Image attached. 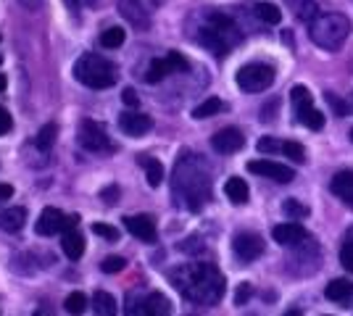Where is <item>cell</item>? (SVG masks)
I'll return each mask as SVG.
<instances>
[{
	"mask_svg": "<svg viewBox=\"0 0 353 316\" xmlns=\"http://www.w3.org/2000/svg\"><path fill=\"white\" fill-rule=\"evenodd\" d=\"M169 277L185 298L203 303V306H211L224 295V277L211 264H187L171 271Z\"/></svg>",
	"mask_w": 353,
	"mask_h": 316,
	"instance_id": "1",
	"label": "cell"
},
{
	"mask_svg": "<svg viewBox=\"0 0 353 316\" xmlns=\"http://www.w3.org/2000/svg\"><path fill=\"white\" fill-rule=\"evenodd\" d=\"M74 77L90 90H108L117 82V66L106 61L98 53H84L82 58L74 64Z\"/></svg>",
	"mask_w": 353,
	"mask_h": 316,
	"instance_id": "2",
	"label": "cell"
},
{
	"mask_svg": "<svg viewBox=\"0 0 353 316\" xmlns=\"http://www.w3.org/2000/svg\"><path fill=\"white\" fill-rule=\"evenodd\" d=\"M311 40L324 50H337L351 34V21L343 14H319L308 27Z\"/></svg>",
	"mask_w": 353,
	"mask_h": 316,
	"instance_id": "3",
	"label": "cell"
},
{
	"mask_svg": "<svg viewBox=\"0 0 353 316\" xmlns=\"http://www.w3.org/2000/svg\"><path fill=\"white\" fill-rule=\"evenodd\" d=\"M201 42L208 45L217 56H227V50L232 48L235 42H240V32H237L235 21L224 14H211L208 24L203 27Z\"/></svg>",
	"mask_w": 353,
	"mask_h": 316,
	"instance_id": "4",
	"label": "cell"
},
{
	"mask_svg": "<svg viewBox=\"0 0 353 316\" xmlns=\"http://www.w3.org/2000/svg\"><path fill=\"white\" fill-rule=\"evenodd\" d=\"M237 87L245 93H264L274 82V69L269 64H248L237 71Z\"/></svg>",
	"mask_w": 353,
	"mask_h": 316,
	"instance_id": "5",
	"label": "cell"
},
{
	"mask_svg": "<svg viewBox=\"0 0 353 316\" xmlns=\"http://www.w3.org/2000/svg\"><path fill=\"white\" fill-rule=\"evenodd\" d=\"M127 316H171V306H169V300L161 293H151L143 300L130 295Z\"/></svg>",
	"mask_w": 353,
	"mask_h": 316,
	"instance_id": "6",
	"label": "cell"
},
{
	"mask_svg": "<svg viewBox=\"0 0 353 316\" xmlns=\"http://www.w3.org/2000/svg\"><path fill=\"white\" fill-rule=\"evenodd\" d=\"M80 143L90 153H108L111 150V140H108V134L98 121H82L80 124Z\"/></svg>",
	"mask_w": 353,
	"mask_h": 316,
	"instance_id": "7",
	"label": "cell"
},
{
	"mask_svg": "<svg viewBox=\"0 0 353 316\" xmlns=\"http://www.w3.org/2000/svg\"><path fill=\"white\" fill-rule=\"evenodd\" d=\"M248 171L251 174H258V177H267V180H274L280 184H287L295 180V171L285 164H277V161H269V158H258V161H251L248 164Z\"/></svg>",
	"mask_w": 353,
	"mask_h": 316,
	"instance_id": "8",
	"label": "cell"
},
{
	"mask_svg": "<svg viewBox=\"0 0 353 316\" xmlns=\"http://www.w3.org/2000/svg\"><path fill=\"white\" fill-rule=\"evenodd\" d=\"M232 250L240 261H256L264 253V240L256 232H240L232 240Z\"/></svg>",
	"mask_w": 353,
	"mask_h": 316,
	"instance_id": "9",
	"label": "cell"
},
{
	"mask_svg": "<svg viewBox=\"0 0 353 316\" xmlns=\"http://www.w3.org/2000/svg\"><path fill=\"white\" fill-rule=\"evenodd\" d=\"M271 237H274V243H280V245H287V248H295V245H301L306 243V227L298 224V221H285V224H277L274 230H271Z\"/></svg>",
	"mask_w": 353,
	"mask_h": 316,
	"instance_id": "10",
	"label": "cell"
},
{
	"mask_svg": "<svg viewBox=\"0 0 353 316\" xmlns=\"http://www.w3.org/2000/svg\"><path fill=\"white\" fill-rule=\"evenodd\" d=\"M211 145H214V150L221 153V156H230V153H237V150L245 145V137H243V132L235 130V127H224V130H219V132L211 137Z\"/></svg>",
	"mask_w": 353,
	"mask_h": 316,
	"instance_id": "11",
	"label": "cell"
},
{
	"mask_svg": "<svg viewBox=\"0 0 353 316\" xmlns=\"http://www.w3.org/2000/svg\"><path fill=\"white\" fill-rule=\"evenodd\" d=\"M64 227H66V214L58 211V208H42V214H40L37 224H34L37 234H42V237H51V234L61 232Z\"/></svg>",
	"mask_w": 353,
	"mask_h": 316,
	"instance_id": "12",
	"label": "cell"
},
{
	"mask_svg": "<svg viewBox=\"0 0 353 316\" xmlns=\"http://www.w3.org/2000/svg\"><path fill=\"white\" fill-rule=\"evenodd\" d=\"M124 227L127 232L140 237L143 243H153L156 240V221L148 214H137V217H124Z\"/></svg>",
	"mask_w": 353,
	"mask_h": 316,
	"instance_id": "13",
	"label": "cell"
},
{
	"mask_svg": "<svg viewBox=\"0 0 353 316\" xmlns=\"http://www.w3.org/2000/svg\"><path fill=\"white\" fill-rule=\"evenodd\" d=\"M119 127H121V132L130 134V137H140V134H145L151 130L153 121L151 117H145V114L127 111V114H121V119H119Z\"/></svg>",
	"mask_w": 353,
	"mask_h": 316,
	"instance_id": "14",
	"label": "cell"
},
{
	"mask_svg": "<svg viewBox=\"0 0 353 316\" xmlns=\"http://www.w3.org/2000/svg\"><path fill=\"white\" fill-rule=\"evenodd\" d=\"M330 190L335 193L340 200L353 203V171H337L330 182Z\"/></svg>",
	"mask_w": 353,
	"mask_h": 316,
	"instance_id": "15",
	"label": "cell"
},
{
	"mask_svg": "<svg viewBox=\"0 0 353 316\" xmlns=\"http://www.w3.org/2000/svg\"><path fill=\"white\" fill-rule=\"evenodd\" d=\"M224 195L232 200L235 206L248 203V195H251L248 182H245V180H240V177H230V180H227V184H224Z\"/></svg>",
	"mask_w": 353,
	"mask_h": 316,
	"instance_id": "16",
	"label": "cell"
},
{
	"mask_svg": "<svg viewBox=\"0 0 353 316\" xmlns=\"http://www.w3.org/2000/svg\"><path fill=\"white\" fill-rule=\"evenodd\" d=\"M324 295H327V300L345 303L353 295V282L351 280H332V282L324 287Z\"/></svg>",
	"mask_w": 353,
	"mask_h": 316,
	"instance_id": "17",
	"label": "cell"
},
{
	"mask_svg": "<svg viewBox=\"0 0 353 316\" xmlns=\"http://www.w3.org/2000/svg\"><path fill=\"white\" fill-rule=\"evenodd\" d=\"M61 248H64V253H66L71 261H77V258H82L84 253V240L82 234L77 232V230H69V232H64V240H61Z\"/></svg>",
	"mask_w": 353,
	"mask_h": 316,
	"instance_id": "18",
	"label": "cell"
},
{
	"mask_svg": "<svg viewBox=\"0 0 353 316\" xmlns=\"http://www.w3.org/2000/svg\"><path fill=\"white\" fill-rule=\"evenodd\" d=\"M27 221V211L24 208H8L0 214V230H8V232H19Z\"/></svg>",
	"mask_w": 353,
	"mask_h": 316,
	"instance_id": "19",
	"label": "cell"
},
{
	"mask_svg": "<svg viewBox=\"0 0 353 316\" xmlns=\"http://www.w3.org/2000/svg\"><path fill=\"white\" fill-rule=\"evenodd\" d=\"M140 164H143V169H145V180H148L151 187H158V184L164 182V167H161V161L143 156V158H140Z\"/></svg>",
	"mask_w": 353,
	"mask_h": 316,
	"instance_id": "20",
	"label": "cell"
},
{
	"mask_svg": "<svg viewBox=\"0 0 353 316\" xmlns=\"http://www.w3.org/2000/svg\"><path fill=\"white\" fill-rule=\"evenodd\" d=\"M93 308H95V314L98 316H117V298L111 295V293H95V298H93Z\"/></svg>",
	"mask_w": 353,
	"mask_h": 316,
	"instance_id": "21",
	"label": "cell"
},
{
	"mask_svg": "<svg viewBox=\"0 0 353 316\" xmlns=\"http://www.w3.org/2000/svg\"><path fill=\"white\" fill-rule=\"evenodd\" d=\"M221 111H224V100L206 98L201 106L193 108V119H211V117H217V114H221Z\"/></svg>",
	"mask_w": 353,
	"mask_h": 316,
	"instance_id": "22",
	"label": "cell"
},
{
	"mask_svg": "<svg viewBox=\"0 0 353 316\" xmlns=\"http://www.w3.org/2000/svg\"><path fill=\"white\" fill-rule=\"evenodd\" d=\"M290 103H293L295 114H301V111H306V108H311V106H314V100H311V93H308L303 84H295V87L290 90Z\"/></svg>",
	"mask_w": 353,
	"mask_h": 316,
	"instance_id": "23",
	"label": "cell"
},
{
	"mask_svg": "<svg viewBox=\"0 0 353 316\" xmlns=\"http://www.w3.org/2000/svg\"><path fill=\"white\" fill-rule=\"evenodd\" d=\"M256 16L261 19L264 24H280L282 21V11L274 3H258L256 5Z\"/></svg>",
	"mask_w": 353,
	"mask_h": 316,
	"instance_id": "24",
	"label": "cell"
},
{
	"mask_svg": "<svg viewBox=\"0 0 353 316\" xmlns=\"http://www.w3.org/2000/svg\"><path fill=\"white\" fill-rule=\"evenodd\" d=\"M56 134H58V127H56V124H45V127L40 130V134H37V140H34L37 150H40V153H48V150L53 148V143H56Z\"/></svg>",
	"mask_w": 353,
	"mask_h": 316,
	"instance_id": "25",
	"label": "cell"
},
{
	"mask_svg": "<svg viewBox=\"0 0 353 316\" xmlns=\"http://www.w3.org/2000/svg\"><path fill=\"white\" fill-rule=\"evenodd\" d=\"M171 74V69H169L167 58H156V61H151V66H148V71H145V82H161L164 77H169Z\"/></svg>",
	"mask_w": 353,
	"mask_h": 316,
	"instance_id": "26",
	"label": "cell"
},
{
	"mask_svg": "<svg viewBox=\"0 0 353 316\" xmlns=\"http://www.w3.org/2000/svg\"><path fill=\"white\" fill-rule=\"evenodd\" d=\"M298 119H301L303 127H308V130H314V132H319L321 127H324V114L317 111L314 106H311V108H306V111H301Z\"/></svg>",
	"mask_w": 353,
	"mask_h": 316,
	"instance_id": "27",
	"label": "cell"
},
{
	"mask_svg": "<svg viewBox=\"0 0 353 316\" xmlns=\"http://www.w3.org/2000/svg\"><path fill=\"white\" fill-rule=\"evenodd\" d=\"M124 37H127V32L121 29V27H108V29H103L101 34V45L103 48H119L121 42H124Z\"/></svg>",
	"mask_w": 353,
	"mask_h": 316,
	"instance_id": "28",
	"label": "cell"
},
{
	"mask_svg": "<svg viewBox=\"0 0 353 316\" xmlns=\"http://www.w3.org/2000/svg\"><path fill=\"white\" fill-rule=\"evenodd\" d=\"M295 14L301 21H314V19L319 16V11H317V3L314 0H295Z\"/></svg>",
	"mask_w": 353,
	"mask_h": 316,
	"instance_id": "29",
	"label": "cell"
},
{
	"mask_svg": "<svg viewBox=\"0 0 353 316\" xmlns=\"http://www.w3.org/2000/svg\"><path fill=\"white\" fill-rule=\"evenodd\" d=\"M64 306H66V311L71 316H82L84 308H87V298H84L82 293H71V295L64 300Z\"/></svg>",
	"mask_w": 353,
	"mask_h": 316,
	"instance_id": "30",
	"label": "cell"
},
{
	"mask_svg": "<svg viewBox=\"0 0 353 316\" xmlns=\"http://www.w3.org/2000/svg\"><path fill=\"white\" fill-rule=\"evenodd\" d=\"M282 211H285L290 219H303V217H308V208L303 206L298 198H287L285 203H282Z\"/></svg>",
	"mask_w": 353,
	"mask_h": 316,
	"instance_id": "31",
	"label": "cell"
},
{
	"mask_svg": "<svg viewBox=\"0 0 353 316\" xmlns=\"http://www.w3.org/2000/svg\"><path fill=\"white\" fill-rule=\"evenodd\" d=\"M340 264H343L345 271L353 274V232L345 237V243H343V248H340Z\"/></svg>",
	"mask_w": 353,
	"mask_h": 316,
	"instance_id": "32",
	"label": "cell"
},
{
	"mask_svg": "<svg viewBox=\"0 0 353 316\" xmlns=\"http://www.w3.org/2000/svg\"><path fill=\"white\" fill-rule=\"evenodd\" d=\"M282 153H285L287 158H293V161H306V150H303L301 143H293V140H287V143H282Z\"/></svg>",
	"mask_w": 353,
	"mask_h": 316,
	"instance_id": "33",
	"label": "cell"
},
{
	"mask_svg": "<svg viewBox=\"0 0 353 316\" xmlns=\"http://www.w3.org/2000/svg\"><path fill=\"white\" fill-rule=\"evenodd\" d=\"M124 267H127V261H124L121 256H108V258H103L101 271H106V274H119V271H124Z\"/></svg>",
	"mask_w": 353,
	"mask_h": 316,
	"instance_id": "34",
	"label": "cell"
},
{
	"mask_svg": "<svg viewBox=\"0 0 353 316\" xmlns=\"http://www.w3.org/2000/svg\"><path fill=\"white\" fill-rule=\"evenodd\" d=\"M93 234H98V237H103V240H111V243H117V240H119L117 227L103 224V221H95V224H93Z\"/></svg>",
	"mask_w": 353,
	"mask_h": 316,
	"instance_id": "35",
	"label": "cell"
},
{
	"mask_svg": "<svg viewBox=\"0 0 353 316\" xmlns=\"http://www.w3.org/2000/svg\"><path fill=\"white\" fill-rule=\"evenodd\" d=\"M167 64H169V69H171V74H177V71H187V69H190L187 58L182 56V53H177V50H171V53H169Z\"/></svg>",
	"mask_w": 353,
	"mask_h": 316,
	"instance_id": "36",
	"label": "cell"
},
{
	"mask_svg": "<svg viewBox=\"0 0 353 316\" xmlns=\"http://www.w3.org/2000/svg\"><path fill=\"white\" fill-rule=\"evenodd\" d=\"M256 148L261 150V153H277V150H282V143H277L274 137H261L256 143Z\"/></svg>",
	"mask_w": 353,
	"mask_h": 316,
	"instance_id": "37",
	"label": "cell"
},
{
	"mask_svg": "<svg viewBox=\"0 0 353 316\" xmlns=\"http://www.w3.org/2000/svg\"><path fill=\"white\" fill-rule=\"evenodd\" d=\"M251 295H253V284L251 282H243L240 287H237V293H235V303H237V306H245Z\"/></svg>",
	"mask_w": 353,
	"mask_h": 316,
	"instance_id": "38",
	"label": "cell"
},
{
	"mask_svg": "<svg viewBox=\"0 0 353 316\" xmlns=\"http://www.w3.org/2000/svg\"><path fill=\"white\" fill-rule=\"evenodd\" d=\"M324 98H327V103H330V106H332V108H335V117H345V114H348V106H345V103H343V100L337 98L335 93H327V95H324Z\"/></svg>",
	"mask_w": 353,
	"mask_h": 316,
	"instance_id": "39",
	"label": "cell"
},
{
	"mask_svg": "<svg viewBox=\"0 0 353 316\" xmlns=\"http://www.w3.org/2000/svg\"><path fill=\"white\" fill-rule=\"evenodd\" d=\"M11 127H14V119H11V114H8L5 108H0V134H8V132H11Z\"/></svg>",
	"mask_w": 353,
	"mask_h": 316,
	"instance_id": "40",
	"label": "cell"
},
{
	"mask_svg": "<svg viewBox=\"0 0 353 316\" xmlns=\"http://www.w3.org/2000/svg\"><path fill=\"white\" fill-rule=\"evenodd\" d=\"M121 100H124V106H130V108H137V103H140V95H137L132 87H127V90L121 93Z\"/></svg>",
	"mask_w": 353,
	"mask_h": 316,
	"instance_id": "41",
	"label": "cell"
},
{
	"mask_svg": "<svg viewBox=\"0 0 353 316\" xmlns=\"http://www.w3.org/2000/svg\"><path fill=\"white\" fill-rule=\"evenodd\" d=\"M101 195L106 198V203H117V198H119V187H117V184H108V187L103 190Z\"/></svg>",
	"mask_w": 353,
	"mask_h": 316,
	"instance_id": "42",
	"label": "cell"
},
{
	"mask_svg": "<svg viewBox=\"0 0 353 316\" xmlns=\"http://www.w3.org/2000/svg\"><path fill=\"white\" fill-rule=\"evenodd\" d=\"M14 198V187L11 184H0V200H8Z\"/></svg>",
	"mask_w": 353,
	"mask_h": 316,
	"instance_id": "43",
	"label": "cell"
},
{
	"mask_svg": "<svg viewBox=\"0 0 353 316\" xmlns=\"http://www.w3.org/2000/svg\"><path fill=\"white\" fill-rule=\"evenodd\" d=\"M71 11H80V0H64Z\"/></svg>",
	"mask_w": 353,
	"mask_h": 316,
	"instance_id": "44",
	"label": "cell"
},
{
	"mask_svg": "<svg viewBox=\"0 0 353 316\" xmlns=\"http://www.w3.org/2000/svg\"><path fill=\"white\" fill-rule=\"evenodd\" d=\"M285 316H301V311H298V308H290Z\"/></svg>",
	"mask_w": 353,
	"mask_h": 316,
	"instance_id": "45",
	"label": "cell"
},
{
	"mask_svg": "<svg viewBox=\"0 0 353 316\" xmlns=\"http://www.w3.org/2000/svg\"><path fill=\"white\" fill-rule=\"evenodd\" d=\"M3 90H5V77L0 74V93H3Z\"/></svg>",
	"mask_w": 353,
	"mask_h": 316,
	"instance_id": "46",
	"label": "cell"
},
{
	"mask_svg": "<svg viewBox=\"0 0 353 316\" xmlns=\"http://www.w3.org/2000/svg\"><path fill=\"white\" fill-rule=\"evenodd\" d=\"M348 137H351V143H353V130H351V134H348Z\"/></svg>",
	"mask_w": 353,
	"mask_h": 316,
	"instance_id": "47",
	"label": "cell"
},
{
	"mask_svg": "<svg viewBox=\"0 0 353 316\" xmlns=\"http://www.w3.org/2000/svg\"><path fill=\"white\" fill-rule=\"evenodd\" d=\"M34 316H40V314H34Z\"/></svg>",
	"mask_w": 353,
	"mask_h": 316,
	"instance_id": "48",
	"label": "cell"
},
{
	"mask_svg": "<svg viewBox=\"0 0 353 316\" xmlns=\"http://www.w3.org/2000/svg\"><path fill=\"white\" fill-rule=\"evenodd\" d=\"M21 3H24V0H21Z\"/></svg>",
	"mask_w": 353,
	"mask_h": 316,
	"instance_id": "49",
	"label": "cell"
}]
</instances>
